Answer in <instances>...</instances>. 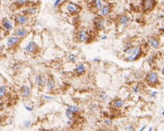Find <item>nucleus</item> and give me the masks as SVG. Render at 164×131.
I'll return each mask as SVG.
<instances>
[{
    "mask_svg": "<svg viewBox=\"0 0 164 131\" xmlns=\"http://www.w3.org/2000/svg\"><path fill=\"white\" fill-rule=\"evenodd\" d=\"M146 84L148 86L152 87L157 86L160 84V80H159V76L158 74L155 71H150L146 75L145 77Z\"/></svg>",
    "mask_w": 164,
    "mask_h": 131,
    "instance_id": "nucleus-1",
    "label": "nucleus"
},
{
    "mask_svg": "<svg viewBox=\"0 0 164 131\" xmlns=\"http://www.w3.org/2000/svg\"><path fill=\"white\" fill-rule=\"evenodd\" d=\"M142 54V49H141V47L139 46H136L135 49H134V51L133 52V53L131 55L128 56L127 58H126V60L129 61V62H133V61H135L138 60V58L141 57V56Z\"/></svg>",
    "mask_w": 164,
    "mask_h": 131,
    "instance_id": "nucleus-2",
    "label": "nucleus"
},
{
    "mask_svg": "<svg viewBox=\"0 0 164 131\" xmlns=\"http://www.w3.org/2000/svg\"><path fill=\"white\" fill-rule=\"evenodd\" d=\"M143 9L146 11L153 10L156 5V0H143Z\"/></svg>",
    "mask_w": 164,
    "mask_h": 131,
    "instance_id": "nucleus-3",
    "label": "nucleus"
},
{
    "mask_svg": "<svg viewBox=\"0 0 164 131\" xmlns=\"http://www.w3.org/2000/svg\"><path fill=\"white\" fill-rule=\"evenodd\" d=\"M21 41V39L18 37H10L7 39V45L9 48L14 47L16 45H18Z\"/></svg>",
    "mask_w": 164,
    "mask_h": 131,
    "instance_id": "nucleus-4",
    "label": "nucleus"
},
{
    "mask_svg": "<svg viewBox=\"0 0 164 131\" xmlns=\"http://www.w3.org/2000/svg\"><path fill=\"white\" fill-rule=\"evenodd\" d=\"M148 45L154 49H159L161 47V42L159 39L155 37H150L148 39Z\"/></svg>",
    "mask_w": 164,
    "mask_h": 131,
    "instance_id": "nucleus-5",
    "label": "nucleus"
},
{
    "mask_svg": "<svg viewBox=\"0 0 164 131\" xmlns=\"http://www.w3.org/2000/svg\"><path fill=\"white\" fill-rule=\"evenodd\" d=\"M38 50V46L34 41H30L25 47V51L29 53H34Z\"/></svg>",
    "mask_w": 164,
    "mask_h": 131,
    "instance_id": "nucleus-6",
    "label": "nucleus"
},
{
    "mask_svg": "<svg viewBox=\"0 0 164 131\" xmlns=\"http://www.w3.org/2000/svg\"><path fill=\"white\" fill-rule=\"evenodd\" d=\"M66 9L69 11V12L72 14H77L80 11V7L75 4H73V2L68 3Z\"/></svg>",
    "mask_w": 164,
    "mask_h": 131,
    "instance_id": "nucleus-7",
    "label": "nucleus"
},
{
    "mask_svg": "<svg viewBox=\"0 0 164 131\" xmlns=\"http://www.w3.org/2000/svg\"><path fill=\"white\" fill-rule=\"evenodd\" d=\"M35 81H36V85H38V86L40 87L44 86L46 84H47L46 78L45 77V76L42 75V74H38V75L36 76Z\"/></svg>",
    "mask_w": 164,
    "mask_h": 131,
    "instance_id": "nucleus-8",
    "label": "nucleus"
},
{
    "mask_svg": "<svg viewBox=\"0 0 164 131\" xmlns=\"http://www.w3.org/2000/svg\"><path fill=\"white\" fill-rule=\"evenodd\" d=\"M78 39L80 42H85L88 39V34L85 30H81L78 33Z\"/></svg>",
    "mask_w": 164,
    "mask_h": 131,
    "instance_id": "nucleus-9",
    "label": "nucleus"
},
{
    "mask_svg": "<svg viewBox=\"0 0 164 131\" xmlns=\"http://www.w3.org/2000/svg\"><path fill=\"white\" fill-rule=\"evenodd\" d=\"M15 21L18 24L24 25L28 22V17L26 15H18L16 16Z\"/></svg>",
    "mask_w": 164,
    "mask_h": 131,
    "instance_id": "nucleus-10",
    "label": "nucleus"
},
{
    "mask_svg": "<svg viewBox=\"0 0 164 131\" xmlns=\"http://www.w3.org/2000/svg\"><path fill=\"white\" fill-rule=\"evenodd\" d=\"M2 26L8 32H10L13 29V24L11 23V21L10 20H9L8 19H4L3 20Z\"/></svg>",
    "mask_w": 164,
    "mask_h": 131,
    "instance_id": "nucleus-11",
    "label": "nucleus"
},
{
    "mask_svg": "<svg viewBox=\"0 0 164 131\" xmlns=\"http://www.w3.org/2000/svg\"><path fill=\"white\" fill-rule=\"evenodd\" d=\"M112 11V7L109 4H106V5L103 6V7L102 8V9L100 10V14L102 16H106L109 14Z\"/></svg>",
    "mask_w": 164,
    "mask_h": 131,
    "instance_id": "nucleus-12",
    "label": "nucleus"
},
{
    "mask_svg": "<svg viewBox=\"0 0 164 131\" xmlns=\"http://www.w3.org/2000/svg\"><path fill=\"white\" fill-rule=\"evenodd\" d=\"M119 22L123 26H127L129 25V22H130V19L129 18V16H126V15H122L119 19Z\"/></svg>",
    "mask_w": 164,
    "mask_h": 131,
    "instance_id": "nucleus-13",
    "label": "nucleus"
},
{
    "mask_svg": "<svg viewBox=\"0 0 164 131\" xmlns=\"http://www.w3.org/2000/svg\"><path fill=\"white\" fill-rule=\"evenodd\" d=\"M29 34V32L27 30L23 29H18L15 31V34L16 37H20V38H23V37H26Z\"/></svg>",
    "mask_w": 164,
    "mask_h": 131,
    "instance_id": "nucleus-14",
    "label": "nucleus"
},
{
    "mask_svg": "<svg viewBox=\"0 0 164 131\" xmlns=\"http://www.w3.org/2000/svg\"><path fill=\"white\" fill-rule=\"evenodd\" d=\"M31 88L27 86H23L21 88V94L23 97L27 98L31 95Z\"/></svg>",
    "mask_w": 164,
    "mask_h": 131,
    "instance_id": "nucleus-15",
    "label": "nucleus"
},
{
    "mask_svg": "<svg viewBox=\"0 0 164 131\" xmlns=\"http://www.w3.org/2000/svg\"><path fill=\"white\" fill-rule=\"evenodd\" d=\"M94 24L97 28L99 29H102L104 27V21L102 19H96L94 21Z\"/></svg>",
    "mask_w": 164,
    "mask_h": 131,
    "instance_id": "nucleus-16",
    "label": "nucleus"
},
{
    "mask_svg": "<svg viewBox=\"0 0 164 131\" xmlns=\"http://www.w3.org/2000/svg\"><path fill=\"white\" fill-rule=\"evenodd\" d=\"M125 101L124 100L122 99H118L117 100H115L114 103H113V106L115 108H120L123 107L124 105Z\"/></svg>",
    "mask_w": 164,
    "mask_h": 131,
    "instance_id": "nucleus-17",
    "label": "nucleus"
},
{
    "mask_svg": "<svg viewBox=\"0 0 164 131\" xmlns=\"http://www.w3.org/2000/svg\"><path fill=\"white\" fill-rule=\"evenodd\" d=\"M55 81L54 80L52 79V78H49L47 81V88H48V90L49 91H52V90L54 89L55 88Z\"/></svg>",
    "mask_w": 164,
    "mask_h": 131,
    "instance_id": "nucleus-18",
    "label": "nucleus"
},
{
    "mask_svg": "<svg viewBox=\"0 0 164 131\" xmlns=\"http://www.w3.org/2000/svg\"><path fill=\"white\" fill-rule=\"evenodd\" d=\"M86 68L85 65L83 64H79V65L76 67L75 71L77 72V74H79V75H81V74H83L85 72Z\"/></svg>",
    "mask_w": 164,
    "mask_h": 131,
    "instance_id": "nucleus-19",
    "label": "nucleus"
},
{
    "mask_svg": "<svg viewBox=\"0 0 164 131\" xmlns=\"http://www.w3.org/2000/svg\"><path fill=\"white\" fill-rule=\"evenodd\" d=\"M136 46H128L127 47L125 48L124 50V52L125 54H127L128 56L131 55L133 53V52L134 51V49H135Z\"/></svg>",
    "mask_w": 164,
    "mask_h": 131,
    "instance_id": "nucleus-20",
    "label": "nucleus"
},
{
    "mask_svg": "<svg viewBox=\"0 0 164 131\" xmlns=\"http://www.w3.org/2000/svg\"><path fill=\"white\" fill-rule=\"evenodd\" d=\"M93 4L94 8L96 9L97 10H101L102 8L103 7V4L101 0H94Z\"/></svg>",
    "mask_w": 164,
    "mask_h": 131,
    "instance_id": "nucleus-21",
    "label": "nucleus"
},
{
    "mask_svg": "<svg viewBox=\"0 0 164 131\" xmlns=\"http://www.w3.org/2000/svg\"><path fill=\"white\" fill-rule=\"evenodd\" d=\"M36 8L35 7H32V8L27 9L26 10L23 11V13L26 15H34L36 13Z\"/></svg>",
    "mask_w": 164,
    "mask_h": 131,
    "instance_id": "nucleus-22",
    "label": "nucleus"
},
{
    "mask_svg": "<svg viewBox=\"0 0 164 131\" xmlns=\"http://www.w3.org/2000/svg\"><path fill=\"white\" fill-rule=\"evenodd\" d=\"M67 110L68 111H70L71 113H73V114H75V113H78V111H79V108L77 106H74V105H69L67 108Z\"/></svg>",
    "mask_w": 164,
    "mask_h": 131,
    "instance_id": "nucleus-23",
    "label": "nucleus"
},
{
    "mask_svg": "<svg viewBox=\"0 0 164 131\" xmlns=\"http://www.w3.org/2000/svg\"><path fill=\"white\" fill-rule=\"evenodd\" d=\"M7 93V87L5 86H2L0 88V98L2 99V98L5 96Z\"/></svg>",
    "mask_w": 164,
    "mask_h": 131,
    "instance_id": "nucleus-24",
    "label": "nucleus"
},
{
    "mask_svg": "<svg viewBox=\"0 0 164 131\" xmlns=\"http://www.w3.org/2000/svg\"><path fill=\"white\" fill-rule=\"evenodd\" d=\"M68 59L69 61H70V62H75L76 60H77V57H76L75 54L71 53V54H70V55L68 56Z\"/></svg>",
    "mask_w": 164,
    "mask_h": 131,
    "instance_id": "nucleus-25",
    "label": "nucleus"
},
{
    "mask_svg": "<svg viewBox=\"0 0 164 131\" xmlns=\"http://www.w3.org/2000/svg\"><path fill=\"white\" fill-rule=\"evenodd\" d=\"M132 91L134 93L137 94V93H140L141 92V88L138 86H135L133 87Z\"/></svg>",
    "mask_w": 164,
    "mask_h": 131,
    "instance_id": "nucleus-26",
    "label": "nucleus"
},
{
    "mask_svg": "<svg viewBox=\"0 0 164 131\" xmlns=\"http://www.w3.org/2000/svg\"><path fill=\"white\" fill-rule=\"evenodd\" d=\"M65 115H66V117H67V118L71 120V119L73 118L74 114H73V113L70 112V111H68V110H66V111H65Z\"/></svg>",
    "mask_w": 164,
    "mask_h": 131,
    "instance_id": "nucleus-27",
    "label": "nucleus"
},
{
    "mask_svg": "<svg viewBox=\"0 0 164 131\" xmlns=\"http://www.w3.org/2000/svg\"><path fill=\"white\" fill-rule=\"evenodd\" d=\"M27 3V0H17L16 4L19 6H23Z\"/></svg>",
    "mask_w": 164,
    "mask_h": 131,
    "instance_id": "nucleus-28",
    "label": "nucleus"
},
{
    "mask_svg": "<svg viewBox=\"0 0 164 131\" xmlns=\"http://www.w3.org/2000/svg\"><path fill=\"white\" fill-rule=\"evenodd\" d=\"M100 98H101L102 100H106L108 98V96H107L106 93H102L100 94Z\"/></svg>",
    "mask_w": 164,
    "mask_h": 131,
    "instance_id": "nucleus-29",
    "label": "nucleus"
},
{
    "mask_svg": "<svg viewBox=\"0 0 164 131\" xmlns=\"http://www.w3.org/2000/svg\"><path fill=\"white\" fill-rule=\"evenodd\" d=\"M104 123H105L107 126H112V123H113V122H112V121L111 120V119H106V120H104Z\"/></svg>",
    "mask_w": 164,
    "mask_h": 131,
    "instance_id": "nucleus-30",
    "label": "nucleus"
},
{
    "mask_svg": "<svg viewBox=\"0 0 164 131\" xmlns=\"http://www.w3.org/2000/svg\"><path fill=\"white\" fill-rule=\"evenodd\" d=\"M127 130L128 131H135V128H134V127L132 125H129V126H127Z\"/></svg>",
    "mask_w": 164,
    "mask_h": 131,
    "instance_id": "nucleus-31",
    "label": "nucleus"
},
{
    "mask_svg": "<svg viewBox=\"0 0 164 131\" xmlns=\"http://www.w3.org/2000/svg\"><path fill=\"white\" fill-rule=\"evenodd\" d=\"M157 94H158V92L153 91L150 93V96H151V98H156V96H157Z\"/></svg>",
    "mask_w": 164,
    "mask_h": 131,
    "instance_id": "nucleus-32",
    "label": "nucleus"
},
{
    "mask_svg": "<svg viewBox=\"0 0 164 131\" xmlns=\"http://www.w3.org/2000/svg\"><path fill=\"white\" fill-rule=\"evenodd\" d=\"M31 121H26L24 122V126H25V127H26V128H29V126H31Z\"/></svg>",
    "mask_w": 164,
    "mask_h": 131,
    "instance_id": "nucleus-33",
    "label": "nucleus"
},
{
    "mask_svg": "<svg viewBox=\"0 0 164 131\" xmlns=\"http://www.w3.org/2000/svg\"><path fill=\"white\" fill-rule=\"evenodd\" d=\"M61 1H62V0H56V1L55 2L54 4H53V7H57L60 4Z\"/></svg>",
    "mask_w": 164,
    "mask_h": 131,
    "instance_id": "nucleus-34",
    "label": "nucleus"
},
{
    "mask_svg": "<svg viewBox=\"0 0 164 131\" xmlns=\"http://www.w3.org/2000/svg\"><path fill=\"white\" fill-rule=\"evenodd\" d=\"M43 98L45 100H51L52 99V97L48 96H43Z\"/></svg>",
    "mask_w": 164,
    "mask_h": 131,
    "instance_id": "nucleus-35",
    "label": "nucleus"
},
{
    "mask_svg": "<svg viewBox=\"0 0 164 131\" xmlns=\"http://www.w3.org/2000/svg\"><path fill=\"white\" fill-rule=\"evenodd\" d=\"M25 108H26L28 111H31V110H33V107H29V106H27V105H25Z\"/></svg>",
    "mask_w": 164,
    "mask_h": 131,
    "instance_id": "nucleus-36",
    "label": "nucleus"
},
{
    "mask_svg": "<svg viewBox=\"0 0 164 131\" xmlns=\"http://www.w3.org/2000/svg\"><path fill=\"white\" fill-rule=\"evenodd\" d=\"M146 128V125H145V126H143V127L141 128V129H140V130H139V131H143V130H144V129Z\"/></svg>",
    "mask_w": 164,
    "mask_h": 131,
    "instance_id": "nucleus-37",
    "label": "nucleus"
},
{
    "mask_svg": "<svg viewBox=\"0 0 164 131\" xmlns=\"http://www.w3.org/2000/svg\"><path fill=\"white\" fill-rule=\"evenodd\" d=\"M93 61H94V62H99V59H98V58H94Z\"/></svg>",
    "mask_w": 164,
    "mask_h": 131,
    "instance_id": "nucleus-38",
    "label": "nucleus"
},
{
    "mask_svg": "<svg viewBox=\"0 0 164 131\" xmlns=\"http://www.w3.org/2000/svg\"><path fill=\"white\" fill-rule=\"evenodd\" d=\"M107 39V36H102V39Z\"/></svg>",
    "mask_w": 164,
    "mask_h": 131,
    "instance_id": "nucleus-39",
    "label": "nucleus"
},
{
    "mask_svg": "<svg viewBox=\"0 0 164 131\" xmlns=\"http://www.w3.org/2000/svg\"><path fill=\"white\" fill-rule=\"evenodd\" d=\"M161 74H162V75L164 76V67L161 69Z\"/></svg>",
    "mask_w": 164,
    "mask_h": 131,
    "instance_id": "nucleus-40",
    "label": "nucleus"
},
{
    "mask_svg": "<svg viewBox=\"0 0 164 131\" xmlns=\"http://www.w3.org/2000/svg\"><path fill=\"white\" fill-rule=\"evenodd\" d=\"M153 130V128H149V129L148 130V131H152Z\"/></svg>",
    "mask_w": 164,
    "mask_h": 131,
    "instance_id": "nucleus-41",
    "label": "nucleus"
},
{
    "mask_svg": "<svg viewBox=\"0 0 164 131\" xmlns=\"http://www.w3.org/2000/svg\"><path fill=\"white\" fill-rule=\"evenodd\" d=\"M161 114H162V115H163V116H164V109H163V110H162Z\"/></svg>",
    "mask_w": 164,
    "mask_h": 131,
    "instance_id": "nucleus-42",
    "label": "nucleus"
},
{
    "mask_svg": "<svg viewBox=\"0 0 164 131\" xmlns=\"http://www.w3.org/2000/svg\"><path fill=\"white\" fill-rule=\"evenodd\" d=\"M163 37H164V34H163Z\"/></svg>",
    "mask_w": 164,
    "mask_h": 131,
    "instance_id": "nucleus-43",
    "label": "nucleus"
}]
</instances>
